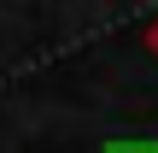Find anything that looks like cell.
Segmentation results:
<instances>
[{"mask_svg": "<svg viewBox=\"0 0 158 153\" xmlns=\"http://www.w3.org/2000/svg\"><path fill=\"white\" fill-rule=\"evenodd\" d=\"M106 153H158V142H147V136H123V142H111Z\"/></svg>", "mask_w": 158, "mask_h": 153, "instance_id": "1", "label": "cell"}, {"mask_svg": "<svg viewBox=\"0 0 158 153\" xmlns=\"http://www.w3.org/2000/svg\"><path fill=\"white\" fill-rule=\"evenodd\" d=\"M147 47H152V59H158V18L147 24Z\"/></svg>", "mask_w": 158, "mask_h": 153, "instance_id": "2", "label": "cell"}]
</instances>
